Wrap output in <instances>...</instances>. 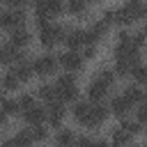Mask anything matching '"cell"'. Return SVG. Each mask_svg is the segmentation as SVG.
<instances>
[{
    "mask_svg": "<svg viewBox=\"0 0 147 147\" xmlns=\"http://www.w3.org/2000/svg\"><path fill=\"white\" fill-rule=\"evenodd\" d=\"M124 9H126V14L131 16V21H136V18H145V16H147V5H145L142 0H126Z\"/></svg>",
    "mask_w": 147,
    "mask_h": 147,
    "instance_id": "15",
    "label": "cell"
},
{
    "mask_svg": "<svg viewBox=\"0 0 147 147\" xmlns=\"http://www.w3.org/2000/svg\"><path fill=\"white\" fill-rule=\"evenodd\" d=\"M30 133H32V140H34V142H39V140H46V129H44L41 124H34V126L30 129Z\"/></svg>",
    "mask_w": 147,
    "mask_h": 147,
    "instance_id": "30",
    "label": "cell"
},
{
    "mask_svg": "<svg viewBox=\"0 0 147 147\" xmlns=\"http://www.w3.org/2000/svg\"><path fill=\"white\" fill-rule=\"evenodd\" d=\"M0 18H2V14H0Z\"/></svg>",
    "mask_w": 147,
    "mask_h": 147,
    "instance_id": "42",
    "label": "cell"
},
{
    "mask_svg": "<svg viewBox=\"0 0 147 147\" xmlns=\"http://www.w3.org/2000/svg\"><path fill=\"white\" fill-rule=\"evenodd\" d=\"M60 39H64V28L55 25V23H41L39 25V41L44 46H55Z\"/></svg>",
    "mask_w": 147,
    "mask_h": 147,
    "instance_id": "5",
    "label": "cell"
},
{
    "mask_svg": "<svg viewBox=\"0 0 147 147\" xmlns=\"http://www.w3.org/2000/svg\"><path fill=\"white\" fill-rule=\"evenodd\" d=\"M23 21H25V14H23V9H9V11H5L2 14V18H0V25L2 28H9V30H16V28H23Z\"/></svg>",
    "mask_w": 147,
    "mask_h": 147,
    "instance_id": "7",
    "label": "cell"
},
{
    "mask_svg": "<svg viewBox=\"0 0 147 147\" xmlns=\"http://www.w3.org/2000/svg\"><path fill=\"white\" fill-rule=\"evenodd\" d=\"M0 2H9V0H0Z\"/></svg>",
    "mask_w": 147,
    "mask_h": 147,
    "instance_id": "40",
    "label": "cell"
},
{
    "mask_svg": "<svg viewBox=\"0 0 147 147\" xmlns=\"http://www.w3.org/2000/svg\"><path fill=\"white\" fill-rule=\"evenodd\" d=\"M67 9L71 14H76V16H83L87 11V2H83V0H69L67 2Z\"/></svg>",
    "mask_w": 147,
    "mask_h": 147,
    "instance_id": "25",
    "label": "cell"
},
{
    "mask_svg": "<svg viewBox=\"0 0 147 147\" xmlns=\"http://www.w3.org/2000/svg\"><path fill=\"white\" fill-rule=\"evenodd\" d=\"M0 110L5 113V115H14V113H18V101H14V99H0Z\"/></svg>",
    "mask_w": 147,
    "mask_h": 147,
    "instance_id": "24",
    "label": "cell"
},
{
    "mask_svg": "<svg viewBox=\"0 0 147 147\" xmlns=\"http://www.w3.org/2000/svg\"><path fill=\"white\" fill-rule=\"evenodd\" d=\"M94 53H96V48H94V44H87V48H85V53H83V57H94Z\"/></svg>",
    "mask_w": 147,
    "mask_h": 147,
    "instance_id": "34",
    "label": "cell"
},
{
    "mask_svg": "<svg viewBox=\"0 0 147 147\" xmlns=\"http://www.w3.org/2000/svg\"><path fill=\"white\" fill-rule=\"evenodd\" d=\"M53 87H55V99H60V101H74L78 96V87H76V80L71 74L60 76Z\"/></svg>",
    "mask_w": 147,
    "mask_h": 147,
    "instance_id": "4",
    "label": "cell"
},
{
    "mask_svg": "<svg viewBox=\"0 0 147 147\" xmlns=\"http://www.w3.org/2000/svg\"><path fill=\"white\" fill-rule=\"evenodd\" d=\"M113 83H115V74H113L110 69H101V71L90 80V85H87V94H90V99H92V101L103 99L106 92L113 87Z\"/></svg>",
    "mask_w": 147,
    "mask_h": 147,
    "instance_id": "2",
    "label": "cell"
},
{
    "mask_svg": "<svg viewBox=\"0 0 147 147\" xmlns=\"http://www.w3.org/2000/svg\"><path fill=\"white\" fill-rule=\"evenodd\" d=\"M25 2H28V0H9V5H14L16 9H21V7L25 5Z\"/></svg>",
    "mask_w": 147,
    "mask_h": 147,
    "instance_id": "35",
    "label": "cell"
},
{
    "mask_svg": "<svg viewBox=\"0 0 147 147\" xmlns=\"http://www.w3.org/2000/svg\"><path fill=\"white\" fill-rule=\"evenodd\" d=\"M106 30H108V23H106V21H96V23H92V25L85 30V44H96L99 39L106 37Z\"/></svg>",
    "mask_w": 147,
    "mask_h": 147,
    "instance_id": "9",
    "label": "cell"
},
{
    "mask_svg": "<svg viewBox=\"0 0 147 147\" xmlns=\"http://www.w3.org/2000/svg\"><path fill=\"white\" fill-rule=\"evenodd\" d=\"M108 115V108L103 103H92V101H80L74 106V117L85 124V126H99Z\"/></svg>",
    "mask_w": 147,
    "mask_h": 147,
    "instance_id": "1",
    "label": "cell"
},
{
    "mask_svg": "<svg viewBox=\"0 0 147 147\" xmlns=\"http://www.w3.org/2000/svg\"><path fill=\"white\" fill-rule=\"evenodd\" d=\"M55 67H57V60L55 55H41L32 62V71L37 76H48V74H55Z\"/></svg>",
    "mask_w": 147,
    "mask_h": 147,
    "instance_id": "6",
    "label": "cell"
},
{
    "mask_svg": "<svg viewBox=\"0 0 147 147\" xmlns=\"http://www.w3.org/2000/svg\"><path fill=\"white\" fill-rule=\"evenodd\" d=\"M2 85H5V90H18V85H21V80L9 71L5 78H2Z\"/></svg>",
    "mask_w": 147,
    "mask_h": 147,
    "instance_id": "27",
    "label": "cell"
},
{
    "mask_svg": "<svg viewBox=\"0 0 147 147\" xmlns=\"http://www.w3.org/2000/svg\"><path fill=\"white\" fill-rule=\"evenodd\" d=\"M76 147H110L106 140H96V138H90V136H80L76 138Z\"/></svg>",
    "mask_w": 147,
    "mask_h": 147,
    "instance_id": "21",
    "label": "cell"
},
{
    "mask_svg": "<svg viewBox=\"0 0 147 147\" xmlns=\"http://www.w3.org/2000/svg\"><path fill=\"white\" fill-rule=\"evenodd\" d=\"M129 136L131 133H126L124 129H117L113 133V138H110V145L113 147H129Z\"/></svg>",
    "mask_w": 147,
    "mask_h": 147,
    "instance_id": "22",
    "label": "cell"
},
{
    "mask_svg": "<svg viewBox=\"0 0 147 147\" xmlns=\"http://www.w3.org/2000/svg\"><path fill=\"white\" fill-rule=\"evenodd\" d=\"M122 96H124L131 106H133V103H138V106H140V103H145V101H147V92H145L142 87H138V85H129V87L124 90V94H122Z\"/></svg>",
    "mask_w": 147,
    "mask_h": 147,
    "instance_id": "14",
    "label": "cell"
},
{
    "mask_svg": "<svg viewBox=\"0 0 147 147\" xmlns=\"http://www.w3.org/2000/svg\"><path fill=\"white\" fill-rule=\"evenodd\" d=\"M142 34H147V25H145V30H142Z\"/></svg>",
    "mask_w": 147,
    "mask_h": 147,
    "instance_id": "38",
    "label": "cell"
},
{
    "mask_svg": "<svg viewBox=\"0 0 147 147\" xmlns=\"http://www.w3.org/2000/svg\"><path fill=\"white\" fill-rule=\"evenodd\" d=\"M5 119H7V115H5V113H2V110H0V124H2V122H5Z\"/></svg>",
    "mask_w": 147,
    "mask_h": 147,
    "instance_id": "37",
    "label": "cell"
},
{
    "mask_svg": "<svg viewBox=\"0 0 147 147\" xmlns=\"http://www.w3.org/2000/svg\"><path fill=\"white\" fill-rule=\"evenodd\" d=\"M55 142H57V147H74V145H76L74 131H71V129H62V131L55 136Z\"/></svg>",
    "mask_w": 147,
    "mask_h": 147,
    "instance_id": "20",
    "label": "cell"
},
{
    "mask_svg": "<svg viewBox=\"0 0 147 147\" xmlns=\"http://www.w3.org/2000/svg\"><path fill=\"white\" fill-rule=\"evenodd\" d=\"M129 108H131V103H129L124 96H115V99L110 101V108H108V110H110V113H115L117 117H124Z\"/></svg>",
    "mask_w": 147,
    "mask_h": 147,
    "instance_id": "19",
    "label": "cell"
},
{
    "mask_svg": "<svg viewBox=\"0 0 147 147\" xmlns=\"http://www.w3.org/2000/svg\"><path fill=\"white\" fill-rule=\"evenodd\" d=\"M131 76L136 78V83H147V64H138Z\"/></svg>",
    "mask_w": 147,
    "mask_h": 147,
    "instance_id": "28",
    "label": "cell"
},
{
    "mask_svg": "<svg viewBox=\"0 0 147 147\" xmlns=\"http://www.w3.org/2000/svg\"><path fill=\"white\" fill-rule=\"evenodd\" d=\"M11 74H14V76H16V78L23 83V80H28V78H30L34 71H32V64H30V62H25V60H18V62L14 64V69H11Z\"/></svg>",
    "mask_w": 147,
    "mask_h": 147,
    "instance_id": "17",
    "label": "cell"
},
{
    "mask_svg": "<svg viewBox=\"0 0 147 147\" xmlns=\"http://www.w3.org/2000/svg\"><path fill=\"white\" fill-rule=\"evenodd\" d=\"M131 44H133V48H136V51H140V48L145 46V34H142V32L131 34Z\"/></svg>",
    "mask_w": 147,
    "mask_h": 147,
    "instance_id": "32",
    "label": "cell"
},
{
    "mask_svg": "<svg viewBox=\"0 0 147 147\" xmlns=\"http://www.w3.org/2000/svg\"><path fill=\"white\" fill-rule=\"evenodd\" d=\"M119 129H124L126 133H131V136H133V133H138V131H140V124H138V122H129V119H124Z\"/></svg>",
    "mask_w": 147,
    "mask_h": 147,
    "instance_id": "31",
    "label": "cell"
},
{
    "mask_svg": "<svg viewBox=\"0 0 147 147\" xmlns=\"http://www.w3.org/2000/svg\"><path fill=\"white\" fill-rule=\"evenodd\" d=\"M136 67H138V55H122V57H117L115 71L119 76H129V74H133Z\"/></svg>",
    "mask_w": 147,
    "mask_h": 147,
    "instance_id": "12",
    "label": "cell"
},
{
    "mask_svg": "<svg viewBox=\"0 0 147 147\" xmlns=\"http://www.w3.org/2000/svg\"><path fill=\"white\" fill-rule=\"evenodd\" d=\"M129 147H138V145H129Z\"/></svg>",
    "mask_w": 147,
    "mask_h": 147,
    "instance_id": "39",
    "label": "cell"
},
{
    "mask_svg": "<svg viewBox=\"0 0 147 147\" xmlns=\"http://www.w3.org/2000/svg\"><path fill=\"white\" fill-rule=\"evenodd\" d=\"M37 94H39L41 99H46V101H55V87H53V85H39Z\"/></svg>",
    "mask_w": 147,
    "mask_h": 147,
    "instance_id": "26",
    "label": "cell"
},
{
    "mask_svg": "<svg viewBox=\"0 0 147 147\" xmlns=\"http://www.w3.org/2000/svg\"><path fill=\"white\" fill-rule=\"evenodd\" d=\"M83 2H90V0H83Z\"/></svg>",
    "mask_w": 147,
    "mask_h": 147,
    "instance_id": "41",
    "label": "cell"
},
{
    "mask_svg": "<svg viewBox=\"0 0 147 147\" xmlns=\"http://www.w3.org/2000/svg\"><path fill=\"white\" fill-rule=\"evenodd\" d=\"M23 117H25V122H30L32 126H34V124H41V122L46 119V108H41V106H32V108L23 110Z\"/></svg>",
    "mask_w": 147,
    "mask_h": 147,
    "instance_id": "16",
    "label": "cell"
},
{
    "mask_svg": "<svg viewBox=\"0 0 147 147\" xmlns=\"http://www.w3.org/2000/svg\"><path fill=\"white\" fill-rule=\"evenodd\" d=\"M14 142L18 145V147H30L34 140H32V133H30V129H21L16 136H14Z\"/></svg>",
    "mask_w": 147,
    "mask_h": 147,
    "instance_id": "23",
    "label": "cell"
},
{
    "mask_svg": "<svg viewBox=\"0 0 147 147\" xmlns=\"http://www.w3.org/2000/svg\"><path fill=\"white\" fill-rule=\"evenodd\" d=\"M46 117H48V122H51L53 126H60V124H62V119H64V108H62V103H60L57 99H55V101H48Z\"/></svg>",
    "mask_w": 147,
    "mask_h": 147,
    "instance_id": "13",
    "label": "cell"
},
{
    "mask_svg": "<svg viewBox=\"0 0 147 147\" xmlns=\"http://www.w3.org/2000/svg\"><path fill=\"white\" fill-rule=\"evenodd\" d=\"M32 106H37L32 94H23V96L18 99V110H28V108H32Z\"/></svg>",
    "mask_w": 147,
    "mask_h": 147,
    "instance_id": "29",
    "label": "cell"
},
{
    "mask_svg": "<svg viewBox=\"0 0 147 147\" xmlns=\"http://www.w3.org/2000/svg\"><path fill=\"white\" fill-rule=\"evenodd\" d=\"M136 117H138V119H136L138 124H145V122H147V101H145V103H140V108H138V115H136Z\"/></svg>",
    "mask_w": 147,
    "mask_h": 147,
    "instance_id": "33",
    "label": "cell"
},
{
    "mask_svg": "<svg viewBox=\"0 0 147 147\" xmlns=\"http://www.w3.org/2000/svg\"><path fill=\"white\" fill-rule=\"evenodd\" d=\"M62 11H64L62 0H34V21H37V25L48 23L51 16H57Z\"/></svg>",
    "mask_w": 147,
    "mask_h": 147,
    "instance_id": "3",
    "label": "cell"
},
{
    "mask_svg": "<svg viewBox=\"0 0 147 147\" xmlns=\"http://www.w3.org/2000/svg\"><path fill=\"white\" fill-rule=\"evenodd\" d=\"M0 147H18V145H16V142H14V138H11V140H5Z\"/></svg>",
    "mask_w": 147,
    "mask_h": 147,
    "instance_id": "36",
    "label": "cell"
},
{
    "mask_svg": "<svg viewBox=\"0 0 147 147\" xmlns=\"http://www.w3.org/2000/svg\"><path fill=\"white\" fill-rule=\"evenodd\" d=\"M64 41H67L69 51H76L78 46L85 44V30H80V28H69V30H64Z\"/></svg>",
    "mask_w": 147,
    "mask_h": 147,
    "instance_id": "11",
    "label": "cell"
},
{
    "mask_svg": "<svg viewBox=\"0 0 147 147\" xmlns=\"http://www.w3.org/2000/svg\"><path fill=\"white\" fill-rule=\"evenodd\" d=\"M28 41H30V32H28L25 28H16V30H11V34H9V44H11V46L21 48V46H25Z\"/></svg>",
    "mask_w": 147,
    "mask_h": 147,
    "instance_id": "18",
    "label": "cell"
},
{
    "mask_svg": "<svg viewBox=\"0 0 147 147\" xmlns=\"http://www.w3.org/2000/svg\"><path fill=\"white\" fill-rule=\"evenodd\" d=\"M18 60H23L21 48H16V46H11V44L0 46V64H16Z\"/></svg>",
    "mask_w": 147,
    "mask_h": 147,
    "instance_id": "10",
    "label": "cell"
},
{
    "mask_svg": "<svg viewBox=\"0 0 147 147\" xmlns=\"http://www.w3.org/2000/svg\"><path fill=\"white\" fill-rule=\"evenodd\" d=\"M60 64L67 71H80L83 69V55L76 53V51H67V53L60 55Z\"/></svg>",
    "mask_w": 147,
    "mask_h": 147,
    "instance_id": "8",
    "label": "cell"
}]
</instances>
